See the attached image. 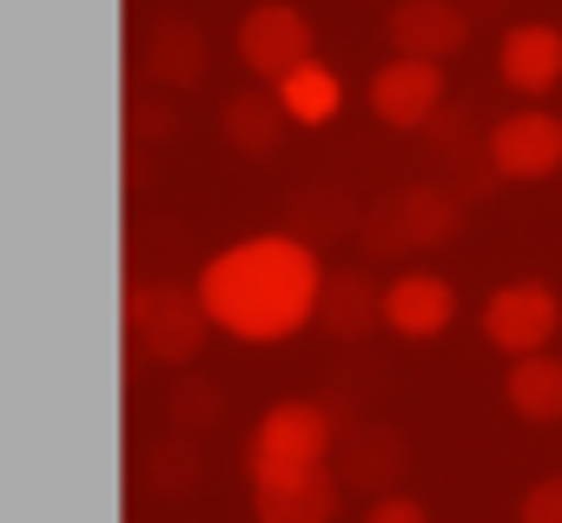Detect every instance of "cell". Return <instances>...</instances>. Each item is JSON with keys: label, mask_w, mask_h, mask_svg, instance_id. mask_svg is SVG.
I'll return each mask as SVG.
<instances>
[{"label": "cell", "mask_w": 562, "mask_h": 523, "mask_svg": "<svg viewBox=\"0 0 562 523\" xmlns=\"http://www.w3.org/2000/svg\"><path fill=\"white\" fill-rule=\"evenodd\" d=\"M199 292L212 325L232 332L238 345H285L318 319L325 266H318V245H305L299 232H265L212 252L199 266Z\"/></svg>", "instance_id": "cell-1"}, {"label": "cell", "mask_w": 562, "mask_h": 523, "mask_svg": "<svg viewBox=\"0 0 562 523\" xmlns=\"http://www.w3.org/2000/svg\"><path fill=\"white\" fill-rule=\"evenodd\" d=\"M126 338L139 358L153 365H192L212 338V312H205V292L199 286H179V279H133L126 286Z\"/></svg>", "instance_id": "cell-2"}, {"label": "cell", "mask_w": 562, "mask_h": 523, "mask_svg": "<svg viewBox=\"0 0 562 523\" xmlns=\"http://www.w3.org/2000/svg\"><path fill=\"white\" fill-rule=\"evenodd\" d=\"M331 450H338V411L312 404V398H285L251 424L245 470H251V483H265V477H285V470L331 464Z\"/></svg>", "instance_id": "cell-3"}, {"label": "cell", "mask_w": 562, "mask_h": 523, "mask_svg": "<svg viewBox=\"0 0 562 523\" xmlns=\"http://www.w3.org/2000/svg\"><path fill=\"white\" fill-rule=\"evenodd\" d=\"M238 60L265 87H278L285 74H299L312 60V21L292 8V0H258V8H245V21H238Z\"/></svg>", "instance_id": "cell-4"}, {"label": "cell", "mask_w": 562, "mask_h": 523, "mask_svg": "<svg viewBox=\"0 0 562 523\" xmlns=\"http://www.w3.org/2000/svg\"><path fill=\"white\" fill-rule=\"evenodd\" d=\"M483 332L496 352L509 358H529V352H549V338L562 332V299L542 286V279H509L490 292L483 305Z\"/></svg>", "instance_id": "cell-5"}, {"label": "cell", "mask_w": 562, "mask_h": 523, "mask_svg": "<svg viewBox=\"0 0 562 523\" xmlns=\"http://www.w3.org/2000/svg\"><path fill=\"white\" fill-rule=\"evenodd\" d=\"M443 107V60H417V54H397L371 74V113L391 126V133H424L430 113Z\"/></svg>", "instance_id": "cell-6"}, {"label": "cell", "mask_w": 562, "mask_h": 523, "mask_svg": "<svg viewBox=\"0 0 562 523\" xmlns=\"http://www.w3.org/2000/svg\"><path fill=\"white\" fill-rule=\"evenodd\" d=\"M338 503H345L338 464H312V470H285V477L251 483L258 523H338Z\"/></svg>", "instance_id": "cell-7"}, {"label": "cell", "mask_w": 562, "mask_h": 523, "mask_svg": "<svg viewBox=\"0 0 562 523\" xmlns=\"http://www.w3.org/2000/svg\"><path fill=\"white\" fill-rule=\"evenodd\" d=\"M404 470H411V444H404V431L371 424V418H351V424L338 431V477H345V490H371V497H384V490L404 483Z\"/></svg>", "instance_id": "cell-8"}, {"label": "cell", "mask_w": 562, "mask_h": 523, "mask_svg": "<svg viewBox=\"0 0 562 523\" xmlns=\"http://www.w3.org/2000/svg\"><path fill=\"white\" fill-rule=\"evenodd\" d=\"M490 159L503 166V179H549L562 173V120L555 113H503L490 126Z\"/></svg>", "instance_id": "cell-9"}, {"label": "cell", "mask_w": 562, "mask_h": 523, "mask_svg": "<svg viewBox=\"0 0 562 523\" xmlns=\"http://www.w3.org/2000/svg\"><path fill=\"white\" fill-rule=\"evenodd\" d=\"M450 319H457V286L450 279H437V272H397L384 286V325L397 338H411V345L443 338Z\"/></svg>", "instance_id": "cell-10"}, {"label": "cell", "mask_w": 562, "mask_h": 523, "mask_svg": "<svg viewBox=\"0 0 562 523\" xmlns=\"http://www.w3.org/2000/svg\"><path fill=\"white\" fill-rule=\"evenodd\" d=\"M496 74H503V87L522 93V100L555 93V87H562V34H555L549 21H516V27L503 34Z\"/></svg>", "instance_id": "cell-11"}, {"label": "cell", "mask_w": 562, "mask_h": 523, "mask_svg": "<svg viewBox=\"0 0 562 523\" xmlns=\"http://www.w3.org/2000/svg\"><path fill=\"white\" fill-rule=\"evenodd\" d=\"M218 126H225V146L232 153H245V159H271L278 146H285V133L299 126L292 113H285V100H278V87H245V93H232L225 100V113H218Z\"/></svg>", "instance_id": "cell-12"}, {"label": "cell", "mask_w": 562, "mask_h": 523, "mask_svg": "<svg viewBox=\"0 0 562 523\" xmlns=\"http://www.w3.org/2000/svg\"><path fill=\"white\" fill-rule=\"evenodd\" d=\"M371 325H384V292L364 266H338L325 272V292H318V332H331L338 345H358L371 338Z\"/></svg>", "instance_id": "cell-13"}, {"label": "cell", "mask_w": 562, "mask_h": 523, "mask_svg": "<svg viewBox=\"0 0 562 523\" xmlns=\"http://www.w3.org/2000/svg\"><path fill=\"white\" fill-rule=\"evenodd\" d=\"M470 41V14L457 0H397L391 14V47L417 54V60H450Z\"/></svg>", "instance_id": "cell-14"}, {"label": "cell", "mask_w": 562, "mask_h": 523, "mask_svg": "<svg viewBox=\"0 0 562 523\" xmlns=\"http://www.w3.org/2000/svg\"><path fill=\"white\" fill-rule=\"evenodd\" d=\"M205 67H212V47H205L199 21H186V14H166V21L146 34V74H153L159 87H172V93H192V87L205 80Z\"/></svg>", "instance_id": "cell-15"}, {"label": "cell", "mask_w": 562, "mask_h": 523, "mask_svg": "<svg viewBox=\"0 0 562 523\" xmlns=\"http://www.w3.org/2000/svg\"><path fill=\"white\" fill-rule=\"evenodd\" d=\"M503 398H509L516 418H529V424H555V418H562V358H549V352L509 358Z\"/></svg>", "instance_id": "cell-16"}, {"label": "cell", "mask_w": 562, "mask_h": 523, "mask_svg": "<svg viewBox=\"0 0 562 523\" xmlns=\"http://www.w3.org/2000/svg\"><path fill=\"white\" fill-rule=\"evenodd\" d=\"M278 100H285V113H292L299 126H331V120H338V107H345V80L312 54L299 74L278 80Z\"/></svg>", "instance_id": "cell-17"}, {"label": "cell", "mask_w": 562, "mask_h": 523, "mask_svg": "<svg viewBox=\"0 0 562 523\" xmlns=\"http://www.w3.org/2000/svg\"><path fill=\"white\" fill-rule=\"evenodd\" d=\"M358 219H364V212H358L338 186H312V192L292 199V232H299L305 245H318V252L338 245V238H358Z\"/></svg>", "instance_id": "cell-18"}, {"label": "cell", "mask_w": 562, "mask_h": 523, "mask_svg": "<svg viewBox=\"0 0 562 523\" xmlns=\"http://www.w3.org/2000/svg\"><path fill=\"white\" fill-rule=\"evenodd\" d=\"M404 192V219H411V238L430 252V245H450L457 232H463V199L450 192V186H430V179H417V186H397Z\"/></svg>", "instance_id": "cell-19"}, {"label": "cell", "mask_w": 562, "mask_h": 523, "mask_svg": "<svg viewBox=\"0 0 562 523\" xmlns=\"http://www.w3.org/2000/svg\"><path fill=\"white\" fill-rule=\"evenodd\" d=\"M139 477L159 490V497H186L199 477H205V457H199V437L192 431H172V437H159L146 457H139Z\"/></svg>", "instance_id": "cell-20"}, {"label": "cell", "mask_w": 562, "mask_h": 523, "mask_svg": "<svg viewBox=\"0 0 562 523\" xmlns=\"http://www.w3.org/2000/svg\"><path fill=\"white\" fill-rule=\"evenodd\" d=\"M358 245H364L371 258H404V252H417L411 219H404V192H384V199L364 205V219H358Z\"/></svg>", "instance_id": "cell-21"}, {"label": "cell", "mask_w": 562, "mask_h": 523, "mask_svg": "<svg viewBox=\"0 0 562 523\" xmlns=\"http://www.w3.org/2000/svg\"><path fill=\"white\" fill-rule=\"evenodd\" d=\"M166 418H172V431H212L218 418H225V391L212 385V378H179L172 391H166Z\"/></svg>", "instance_id": "cell-22"}, {"label": "cell", "mask_w": 562, "mask_h": 523, "mask_svg": "<svg viewBox=\"0 0 562 523\" xmlns=\"http://www.w3.org/2000/svg\"><path fill=\"white\" fill-rule=\"evenodd\" d=\"M424 140H430V146H437V159L450 166V159H463V153H476V146H483L490 133L476 140V120H470V107H450V100H443V107L430 113V126H424Z\"/></svg>", "instance_id": "cell-23"}, {"label": "cell", "mask_w": 562, "mask_h": 523, "mask_svg": "<svg viewBox=\"0 0 562 523\" xmlns=\"http://www.w3.org/2000/svg\"><path fill=\"white\" fill-rule=\"evenodd\" d=\"M126 126H133V146H153V140L166 146V140L179 133V107H172V100H146V93H139V100L126 107Z\"/></svg>", "instance_id": "cell-24"}, {"label": "cell", "mask_w": 562, "mask_h": 523, "mask_svg": "<svg viewBox=\"0 0 562 523\" xmlns=\"http://www.w3.org/2000/svg\"><path fill=\"white\" fill-rule=\"evenodd\" d=\"M516 523H562V477H542V483H529V490H522V510H516Z\"/></svg>", "instance_id": "cell-25"}, {"label": "cell", "mask_w": 562, "mask_h": 523, "mask_svg": "<svg viewBox=\"0 0 562 523\" xmlns=\"http://www.w3.org/2000/svg\"><path fill=\"white\" fill-rule=\"evenodd\" d=\"M364 523H430V510L417 497H404V490H384V497H371Z\"/></svg>", "instance_id": "cell-26"}]
</instances>
